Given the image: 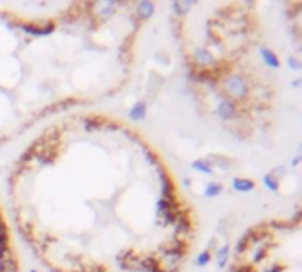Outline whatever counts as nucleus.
<instances>
[{"label": "nucleus", "instance_id": "f03ea898", "mask_svg": "<svg viewBox=\"0 0 302 272\" xmlns=\"http://www.w3.org/2000/svg\"><path fill=\"white\" fill-rule=\"evenodd\" d=\"M147 16L135 2L0 5V143L120 92Z\"/></svg>", "mask_w": 302, "mask_h": 272}, {"label": "nucleus", "instance_id": "20e7f679", "mask_svg": "<svg viewBox=\"0 0 302 272\" xmlns=\"http://www.w3.org/2000/svg\"><path fill=\"white\" fill-rule=\"evenodd\" d=\"M228 272H302L301 212L251 226L237 244Z\"/></svg>", "mask_w": 302, "mask_h": 272}, {"label": "nucleus", "instance_id": "7ed1b4c3", "mask_svg": "<svg viewBox=\"0 0 302 272\" xmlns=\"http://www.w3.org/2000/svg\"><path fill=\"white\" fill-rule=\"evenodd\" d=\"M265 11L256 2L173 5V32L196 101L242 138L271 126L279 99L283 64Z\"/></svg>", "mask_w": 302, "mask_h": 272}, {"label": "nucleus", "instance_id": "f257e3e1", "mask_svg": "<svg viewBox=\"0 0 302 272\" xmlns=\"http://www.w3.org/2000/svg\"><path fill=\"white\" fill-rule=\"evenodd\" d=\"M9 212L50 272H180L196 216L135 126L71 111L37 133L9 173Z\"/></svg>", "mask_w": 302, "mask_h": 272}]
</instances>
